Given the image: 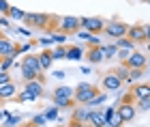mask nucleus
<instances>
[{
  "label": "nucleus",
  "instance_id": "obj_1",
  "mask_svg": "<svg viewBox=\"0 0 150 127\" xmlns=\"http://www.w3.org/2000/svg\"><path fill=\"white\" fill-rule=\"evenodd\" d=\"M41 67H39V56L37 54H26L22 61V78L24 82H35L41 80Z\"/></svg>",
  "mask_w": 150,
  "mask_h": 127
},
{
  "label": "nucleus",
  "instance_id": "obj_2",
  "mask_svg": "<svg viewBox=\"0 0 150 127\" xmlns=\"http://www.w3.org/2000/svg\"><path fill=\"white\" fill-rule=\"evenodd\" d=\"M97 95H99L97 86H92V84H88V82H81V84L75 86L73 101H75V103H81V106H88V103H90Z\"/></svg>",
  "mask_w": 150,
  "mask_h": 127
},
{
  "label": "nucleus",
  "instance_id": "obj_3",
  "mask_svg": "<svg viewBox=\"0 0 150 127\" xmlns=\"http://www.w3.org/2000/svg\"><path fill=\"white\" fill-rule=\"evenodd\" d=\"M116 110H118V114H120V118L125 123H129V121H133L135 118V114H137V110H135V99L131 97V93L122 99V101L116 106Z\"/></svg>",
  "mask_w": 150,
  "mask_h": 127
},
{
  "label": "nucleus",
  "instance_id": "obj_4",
  "mask_svg": "<svg viewBox=\"0 0 150 127\" xmlns=\"http://www.w3.org/2000/svg\"><path fill=\"white\" fill-rule=\"evenodd\" d=\"M58 30H60V32H64V35H77V32L81 30V17H75V15L60 17Z\"/></svg>",
  "mask_w": 150,
  "mask_h": 127
},
{
  "label": "nucleus",
  "instance_id": "obj_5",
  "mask_svg": "<svg viewBox=\"0 0 150 127\" xmlns=\"http://www.w3.org/2000/svg\"><path fill=\"white\" fill-rule=\"evenodd\" d=\"M103 32L107 37H112V39H122V37H127L129 26L125 22H120V19H110V24H105V30Z\"/></svg>",
  "mask_w": 150,
  "mask_h": 127
},
{
  "label": "nucleus",
  "instance_id": "obj_6",
  "mask_svg": "<svg viewBox=\"0 0 150 127\" xmlns=\"http://www.w3.org/2000/svg\"><path fill=\"white\" fill-rule=\"evenodd\" d=\"M50 19H54V17L47 15V13H26L24 24L32 26V28H47V26H50Z\"/></svg>",
  "mask_w": 150,
  "mask_h": 127
},
{
  "label": "nucleus",
  "instance_id": "obj_7",
  "mask_svg": "<svg viewBox=\"0 0 150 127\" xmlns=\"http://www.w3.org/2000/svg\"><path fill=\"white\" fill-rule=\"evenodd\" d=\"M81 30L90 32V35H99L105 30V22L101 17H81Z\"/></svg>",
  "mask_w": 150,
  "mask_h": 127
},
{
  "label": "nucleus",
  "instance_id": "obj_8",
  "mask_svg": "<svg viewBox=\"0 0 150 127\" xmlns=\"http://www.w3.org/2000/svg\"><path fill=\"white\" fill-rule=\"evenodd\" d=\"M101 86L105 88V93H116V91L122 88V80L116 76L114 71H110V73H105V76L101 78Z\"/></svg>",
  "mask_w": 150,
  "mask_h": 127
},
{
  "label": "nucleus",
  "instance_id": "obj_9",
  "mask_svg": "<svg viewBox=\"0 0 150 127\" xmlns=\"http://www.w3.org/2000/svg\"><path fill=\"white\" fill-rule=\"evenodd\" d=\"M122 65H125L127 69H144V67L148 65V56L144 54V52H133Z\"/></svg>",
  "mask_w": 150,
  "mask_h": 127
},
{
  "label": "nucleus",
  "instance_id": "obj_10",
  "mask_svg": "<svg viewBox=\"0 0 150 127\" xmlns=\"http://www.w3.org/2000/svg\"><path fill=\"white\" fill-rule=\"evenodd\" d=\"M19 45L17 43H13L11 39H6V37H0V56H11V58H15L19 54Z\"/></svg>",
  "mask_w": 150,
  "mask_h": 127
},
{
  "label": "nucleus",
  "instance_id": "obj_11",
  "mask_svg": "<svg viewBox=\"0 0 150 127\" xmlns=\"http://www.w3.org/2000/svg\"><path fill=\"white\" fill-rule=\"evenodd\" d=\"M127 39H129V41H133V43H142V41H146L144 26H142V24H133V26H129Z\"/></svg>",
  "mask_w": 150,
  "mask_h": 127
},
{
  "label": "nucleus",
  "instance_id": "obj_12",
  "mask_svg": "<svg viewBox=\"0 0 150 127\" xmlns=\"http://www.w3.org/2000/svg\"><path fill=\"white\" fill-rule=\"evenodd\" d=\"M90 114H92L90 108H86V106H79V108L73 110V118H71V121L81 123V125H88V123H90Z\"/></svg>",
  "mask_w": 150,
  "mask_h": 127
},
{
  "label": "nucleus",
  "instance_id": "obj_13",
  "mask_svg": "<svg viewBox=\"0 0 150 127\" xmlns=\"http://www.w3.org/2000/svg\"><path fill=\"white\" fill-rule=\"evenodd\" d=\"M131 97L137 101V99H150V84L146 82H137L131 88Z\"/></svg>",
  "mask_w": 150,
  "mask_h": 127
},
{
  "label": "nucleus",
  "instance_id": "obj_14",
  "mask_svg": "<svg viewBox=\"0 0 150 127\" xmlns=\"http://www.w3.org/2000/svg\"><path fill=\"white\" fill-rule=\"evenodd\" d=\"M17 97V88L13 82H6L0 86V101H6V99H15Z\"/></svg>",
  "mask_w": 150,
  "mask_h": 127
},
{
  "label": "nucleus",
  "instance_id": "obj_15",
  "mask_svg": "<svg viewBox=\"0 0 150 127\" xmlns=\"http://www.w3.org/2000/svg\"><path fill=\"white\" fill-rule=\"evenodd\" d=\"M24 91H26V93H30V95L35 97V99H39L41 95H43V80H35V82H26Z\"/></svg>",
  "mask_w": 150,
  "mask_h": 127
},
{
  "label": "nucleus",
  "instance_id": "obj_16",
  "mask_svg": "<svg viewBox=\"0 0 150 127\" xmlns=\"http://www.w3.org/2000/svg\"><path fill=\"white\" fill-rule=\"evenodd\" d=\"M86 58L92 65H99V63L105 61V54H103V50H101V45H99V48H90V50H88L86 52Z\"/></svg>",
  "mask_w": 150,
  "mask_h": 127
},
{
  "label": "nucleus",
  "instance_id": "obj_17",
  "mask_svg": "<svg viewBox=\"0 0 150 127\" xmlns=\"http://www.w3.org/2000/svg\"><path fill=\"white\" fill-rule=\"evenodd\" d=\"M39 56V67H41V71H47L50 67L54 65V58H52V50H43Z\"/></svg>",
  "mask_w": 150,
  "mask_h": 127
},
{
  "label": "nucleus",
  "instance_id": "obj_18",
  "mask_svg": "<svg viewBox=\"0 0 150 127\" xmlns=\"http://www.w3.org/2000/svg\"><path fill=\"white\" fill-rule=\"evenodd\" d=\"M90 123H92V127H107V118H105V114L101 110H92Z\"/></svg>",
  "mask_w": 150,
  "mask_h": 127
},
{
  "label": "nucleus",
  "instance_id": "obj_19",
  "mask_svg": "<svg viewBox=\"0 0 150 127\" xmlns=\"http://www.w3.org/2000/svg\"><path fill=\"white\" fill-rule=\"evenodd\" d=\"M73 88H71V86H58V88L56 91H54V99H69V97H73Z\"/></svg>",
  "mask_w": 150,
  "mask_h": 127
},
{
  "label": "nucleus",
  "instance_id": "obj_20",
  "mask_svg": "<svg viewBox=\"0 0 150 127\" xmlns=\"http://www.w3.org/2000/svg\"><path fill=\"white\" fill-rule=\"evenodd\" d=\"M67 58L69 61H81L84 58V50L79 45H71V48H67Z\"/></svg>",
  "mask_w": 150,
  "mask_h": 127
},
{
  "label": "nucleus",
  "instance_id": "obj_21",
  "mask_svg": "<svg viewBox=\"0 0 150 127\" xmlns=\"http://www.w3.org/2000/svg\"><path fill=\"white\" fill-rule=\"evenodd\" d=\"M116 48L118 50H129V52H135V43L133 41H129L127 37H122V39H116Z\"/></svg>",
  "mask_w": 150,
  "mask_h": 127
},
{
  "label": "nucleus",
  "instance_id": "obj_22",
  "mask_svg": "<svg viewBox=\"0 0 150 127\" xmlns=\"http://www.w3.org/2000/svg\"><path fill=\"white\" fill-rule=\"evenodd\" d=\"M101 50H103V54H105V61H110V58H116L118 56V48L112 43V45H101Z\"/></svg>",
  "mask_w": 150,
  "mask_h": 127
},
{
  "label": "nucleus",
  "instance_id": "obj_23",
  "mask_svg": "<svg viewBox=\"0 0 150 127\" xmlns=\"http://www.w3.org/2000/svg\"><path fill=\"white\" fill-rule=\"evenodd\" d=\"M52 58H54V61H62V58H67V48H64V45H56V48L52 50Z\"/></svg>",
  "mask_w": 150,
  "mask_h": 127
},
{
  "label": "nucleus",
  "instance_id": "obj_24",
  "mask_svg": "<svg viewBox=\"0 0 150 127\" xmlns=\"http://www.w3.org/2000/svg\"><path fill=\"white\" fill-rule=\"evenodd\" d=\"M122 118H120V114H118V110L114 112L112 116H107V127H122Z\"/></svg>",
  "mask_w": 150,
  "mask_h": 127
},
{
  "label": "nucleus",
  "instance_id": "obj_25",
  "mask_svg": "<svg viewBox=\"0 0 150 127\" xmlns=\"http://www.w3.org/2000/svg\"><path fill=\"white\" fill-rule=\"evenodd\" d=\"M9 19H26V13L22 11V9H17V6H11V11H9V15H6Z\"/></svg>",
  "mask_w": 150,
  "mask_h": 127
},
{
  "label": "nucleus",
  "instance_id": "obj_26",
  "mask_svg": "<svg viewBox=\"0 0 150 127\" xmlns=\"http://www.w3.org/2000/svg\"><path fill=\"white\" fill-rule=\"evenodd\" d=\"M22 121V116L19 114H9L4 118V123H2V127H17V123Z\"/></svg>",
  "mask_w": 150,
  "mask_h": 127
},
{
  "label": "nucleus",
  "instance_id": "obj_27",
  "mask_svg": "<svg viewBox=\"0 0 150 127\" xmlns=\"http://www.w3.org/2000/svg\"><path fill=\"white\" fill-rule=\"evenodd\" d=\"M114 73H116V76H118L120 80H122V84H129V69H127V67L125 65H122V67H118V69H114Z\"/></svg>",
  "mask_w": 150,
  "mask_h": 127
},
{
  "label": "nucleus",
  "instance_id": "obj_28",
  "mask_svg": "<svg viewBox=\"0 0 150 127\" xmlns=\"http://www.w3.org/2000/svg\"><path fill=\"white\" fill-rule=\"evenodd\" d=\"M142 76H144V69H129V84L142 80Z\"/></svg>",
  "mask_w": 150,
  "mask_h": 127
},
{
  "label": "nucleus",
  "instance_id": "obj_29",
  "mask_svg": "<svg viewBox=\"0 0 150 127\" xmlns=\"http://www.w3.org/2000/svg\"><path fill=\"white\" fill-rule=\"evenodd\" d=\"M54 103H56V108H71L75 101L73 97H69V99H54Z\"/></svg>",
  "mask_w": 150,
  "mask_h": 127
},
{
  "label": "nucleus",
  "instance_id": "obj_30",
  "mask_svg": "<svg viewBox=\"0 0 150 127\" xmlns=\"http://www.w3.org/2000/svg\"><path fill=\"white\" fill-rule=\"evenodd\" d=\"M58 110H60V108L52 106V108H50V110H45L43 114H45V118H47V121H56V118H58Z\"/></svg>",
  "mask_w": 150,
  "mask_h": 127
},
{
  "label": "nucleus",
  "instance_id": "obj_31",
  "mask_svg": "<svg viewBox=\"0 0 150 127\" xmlns=\"http://www.w3.org/2000/svg\"><path fill=\"white\" fill-rule=\"evenodd\" d=\"M50 39H52V43H60V45H62L67 41V35H64V32H52Z\"/></svg>",
  "mask_w": 150,
  "mask_h": 127
},
{
  "label": "nucleus",
  "instance_id": "obj_32",
  "mask_svg": "<svg viewBox=\"0 0 150 127\" xmlns=\"http://www.w3.org/2000/svg\"><path fill=\"white\" fill-rule=\"evenodd\" d=\"M13 61H15V58H11V56H4L2 61H0V71H9L11 67H13Z\"/></svg>",
  "mask_w": 150,
  "mask_h": 127
},
{
  "label": "nucleus",
  "instance_id": "obj_33",
  "mask_svg": "<svg viewBox=\"0 0 150 127\" xmlns=\"http://www.w3.org/2000/svg\"><path fill=\"white\" fill-rule=\"evenodd\" d=\"M105 99H107V95H105V93H99V95H97V97H94V99H92V101H90V103H88V106H86V108H90V110H92V106H99V103H103V101H105Z\"/></svg>",
  "mask_w": 150,
  "mask_h": 127
},
{
  "label": "nucleus",
  "instance_id": "obj_34",
  "mask_svg": "<svg viewBox=\"0 0 150 127\" xmlns=\"http://www.w3.org/2000/svg\"><path fill=\"white\" fill-rule=\"evenodd\" d=\"M45 123H47L45 114H37L35 118H32V125H35V127H45Z\"/></svg>",
  "mask_w": 150,
  "mask_h": 127
},
{
  "label": "nucleus",
  "instance_id": "obj_35",
  "mask_svg": "<svg viewBox=\"0 0 150 127\" xmlns=\"http://www.w3.org/2000/svg\"><path fill=\"white\" fill-rule=\"evenodd\" d=\"M9 11H11L9 0H0V15H9Z\"/></svg>",
  "mask_w": 150,
  "mask_h": 127
},
{
  "label": "nucleus",
  "instance_id": "obj_36",
  "mask_svg": "<svg viewBox=\"0 0 150 127\" xmlns=\"http://www.w3.org/2000/svg\"><path fill=\"white\" fill-rule=\"evenodd\" d=\"M135 106H137L139 110H150V99H137V101H135Z\"/></svg>",
  "mask_w": 150,
  "mask_h": 127
},
{
  "label": "nucleus",
  "instance_id": "obj_37",
  "mask_svg": "<svg viewBox=\"0 0 150 127\" xmlns=\"http://www.w3.org/2000/svg\"><path fill=\"white\" fill-rule=\"evenodd\" d=\"M15 99H19V101H35V97H32L30 93H26V91L17 93V97H15Z\"/></svg>",
  "mask_w": 150,
  "mask_h": 127
},
{
  "label": "nucleus",
  "instance_id": "obj_38",
  "mask_svg": "<svg viewBox=\"0 0 150 127\" xmlns=\"http://www.w3.org/2000/svg\"><path fill=\"white\" fill-rule=\"evenodd\" d=\"M131 54H133V52H129V50H118V56H116V58H118L120 63H125V61H127V58L131 56Z\"/></svg>",
  "mask_w": 150,
  "mask_h": 127
},
{
  "label": "nucleus",
  "instance_id": "obj_39",
  "mask_svg": "<svg viewBox=\"0 0 150 127\" xmlns=\"http://www.w3.org/2000/svg\"><path fill=\"white\" fill-rule=\"evenodd\" d=\"M6 82H11L9 71H0V86H2V84H6Z\"/></svg>",
  "mask_w": 150,
  "mask_h": 127
},
{
  "label": "nucleus",
  "instance_id": "obj_40",
  "mask_svg": "<svg viewBox=\"0 0 150 127\" xmlns=\"http://www.w3.org/2000/svg\"><path fill=\"white\" fill-rule=\"evenodd\" d=\"M88 41H90V48H99V45H101V41H99L97 35H90V37H88Z\"/></svg>",
  "mask_w": 150,
  "mask_h": 127
},
{
  "label": "nucleus",
  "instance_id": "obj_41",
  "mask_svg": "<svg viewBox=\"0 0 150 127\" xmlns=\"http://www.w3.org/2000/svg\"><path fill=\"white\" fill-rule=\"evenodd\" d=\"M37 43L41 45V48H47V45H52V39H50V37H43V39H39Z\"/></svg>",
  "mask_w": 150,
  "mask_h": 127
},
{
  "label": "nucleus",
  "instance_id": "obj_42",
  "mask_svg": "<svg viewBox=\"0 0 150 127\" xmlns=\"http://www.w3.org/2000/svg\"><path fill=\"white\" fill-rule=\"evenodd\" d=\"M17 50H19V54H22V52H30L32 50V43H22Z\"/></svg>",
  "mask_w": 150,
  "mask_h": 127
},
{
  "label": "nucleus",
  "instance_id": "obj_43",
  "mask_svg": "<svg viewBox=\"0 0 150 127\" xmlns=\"http://www.w3.org/2000/svg\"><path fill=\"white\" fill-rule=\"evenodd\" d=\"M144 35H146V41H150V24L144 26Z\"/></svg>",
  "mask_w": 150,
  "mask_h": 127
},
{
  "label": "nucleus",
  "instance_id": "obj_44",
  "mask_svg": "<svg viewBox=\"0 0 150 127\" xmlns=\"http://www.w3.org/2000/svg\"><path fill=\"white\" fill-rule=\"evenodd\" d=\"M77 35H79L81 39H88V37H90V32H86V30H79V32H77Z\"/></svg>",
  "mask_w": 150,
  "mask_h": 127
},
{
  "label": "nucleus",
  "instance_id": "obj_45",
  "mask_svg": "<svg viewBox=\"0 0 150 127\" xmlns=\"http://www.w3.org/2000/svg\"><path fill=\"white\" fill-rule=\"evenodd\" d=\"M17 32H19V35H24V37L30 35V30H24V28H17Z\"/></svg>",
  "mask_w": 150,
  "mask_h": 127
},
{
  "label": "nucleus",
  "instance_id": "obj_46",
  "mask_svg": "<svg viewBox=\"0 0 150 127\" xmlns=\"http://www.w3.org/2000/svg\"><path fill=\"white\" fill-rule=\"evenodd\" d=\"M69 127H86V125H81V123H75V121H71V123H69Z\"/></svg>",
  "mask_w": 150,
  "mask_h": 127
},
{
  "label": "nucleus",
  "instance_id": "obj_47",
  "mask_svg": "<svg viewBox=\"0 0 150 127\" xmlns=\"http://www.w3.org/2000/svg\"><path fill=\"white\" fill-rule=\"evenodd\" d=\"M0 61H2V56H0Z\"/></svg>",
  "mask_w": 150,
  "mask_h": 127
},
{
  "label": "nucleus",
  "instance_id": "obj_48",
  "mask_svg": "<svg viewBox=\"0 0 150 127\" xmlns=\"http://www.w3.org/2000/svg\"><path fill=\"white\" fill-rule=\"evenodd\" d=\"M148 48H150V45H148Z\"/></svg>",
  "mask_w": 150,
  "mask_h": 127
},
{
  "label": "nucleus",
  "instance_id": "obj_49",
  "mask_svg": "<svg viewBox=\"0 0 150 127\" xmlns=\"http://www.w3.org/2000/svg\"><path fill=\"white\" fill-rule=\"evenodd\" d=\"M0 127H2V125H0Z\"/></svg>",
  "mask_w": 150,
  "mask_h": 127
},
{
  "label": "nucleus",
  "instance_id": "obj_50",
  "mask_svg": "<svg viewBox=\"0 0 150 127\" xmlns=\"http://www.w3.org/2000/svg\"><path fill=\"white\" fill-rule=\"evenodd\" d=\"M148 2H150V0H148Z\"/></svg>",
  "mask_w": 150,
  "mask_h": 127
}]
</instances>
